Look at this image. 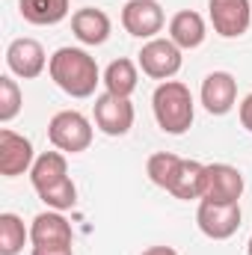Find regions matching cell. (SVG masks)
Listing matches in <instances>:
<instances>
[{"label":"cell","instance_id":"603a6c76","mask_svg":"<svg viewBox=\"0 0 252 255\" xmlns=\"http://www.w3.org/2000/svg\"><path fill=\"white\" fill-rule=\"evenodd\" d=\"M241 125L252 133V92L244 98V104H241Z\"/></svg>","mask_w":252,"mask_h":255},{"label":"cell","instance_id":"d6986e66","mask_svg":"<svg viewBox=\"0 0 252 255\" xmlns=\"http://www.w3.org/2000/svg\"><path fill=\"white\" fill-rule=\"evenodd\" d=\"M139 83V71L130 60H113V63L104 68V86L110 95H119V98H130L133 89Z\"/></svg>","mask_w":252,"mask_h":255},{"label":"cell","instance_id":"5bb4252c","mask_svg":"<svg viewBox=\"0 0 252 255\" xmlns=\"http://www.w3.org/2000/svg\"><path fill=\"white\" fill-rule=\"evenodd\" d=\"M30 241H33V247H71L74 235H71L68 220L60 211H45L33 220Z\"/></svg>","mask_w":252,"mask_h":255},{"label":"cell","instance_id":"ba28073f","mask_svg":"<svg viewBox=\"0 0 252 255\" xmlns=\"http://www.w3.org/2000/svg\"><path fill=\"white\" fill-rule=\"evenodd\" d=\"M208 9H211L214 33H220L223 39H238L250 30L252 21L250 0H208Z\"/></svg>","mask_w":252,"mask_h":255},{"label":"cell","instance_id":"5b68a950","mask_svg":"<svg viewBox=\"0 0 252 255\" xmlns=\"http://www.w3.org/2000/svg\"><path fill=\"white\" fill-rule=\"evenodd\" d=\"M244 196V175L232 163H208L205 181H202V199L199 202H217V205H235Z\"/></svg>","mask_w":252,"mask_h":255},{"label":"cell","instance_id":"2e32d148","mask_svg":"<svg viewBox=\"0 0 252 255\" xmlns=\"http://www.w3.org/2000/svg\"><path fill=\"white\" fill-rule=\"evenodd\" d=\"M71 30L83 45H104L110 39V18L101 9H77L71 15Z\"/></svg>","mask_w":252,"mask_h":255},{"label":"cell","instance_id":"9a60e30c","mask_svg":"<svg viewBox=\"0 0 252 255\" xmlns=\"http://www.w3.org/2000/svg\"><path fill=\"white\" fill-rule=\"evenodd\" d=\"M208 30H205V18L193 9H181L172 15L169 21V39L181 48V51H193L205 42Z\"/></svg>","mask_w":252,"mask_h":255},{"label":"cell","instance_id":"7402d4cb","mask_svg":"<svg viewBox=\"0 0 252 255\" xmlns=\"http://www.w3.org/2000/svg\"><path fill=\"white\" fill-rule=\"evenodd\" d=\"M21 89H18V83L9 77V74H3L0 77V122L6 125V122H12L18 113H21Z\"/></svg>","mask_w":252,"mask_h":255},{"label":"cell","instance_id":"ac0fdd59","mask_svg":"<svg viewBox=\"0 0 252 255\" xmlns=\"http://www.w3.org/2000/svg\"><path fill=\"white\" fill-rule=\"evenodd\" d=\"M24 21L36 24V27H51L60 24L68 15V0H18Z\"/></svg>","mask_w":252,"mask_h":255},{"label":"cell","instance_id":"d4e9b609","mask_svg":"<svg viewBox=\"0 0 252 255\" xmlns=\"http://www.w3.org/2000/svg\"><path fill=\"white\" fill-rule=\"evenodd\" d=\"M142 255H178L172 247H148Z\"/></svg>","mask_w":252,"mask_h":255},{"label":"cell","instance_id":"8fae6325","mask_svg":"<svg viewBox=\"0 0 252 255\" xmlns=\"http://www.w3.org/2000/svg\"><path fill=\"white\" fill-rule=\"evenodd\" d=\"M36 157H33V142L9 128L0 130V175L15 178L24 175L27 169H33Z\"/></svg>","mask_w":252,"mask_h":255},{"label":"cell","instance_id":"cb8c5ba5","mask_svg":"<svg viewBox=\"0 0 252 255\" xmlns=\"http://www.w3.org/2000/svg\"><path fill=\"white\" fill-rule=\"evenodd\" d=\"M33 255H74L71 247H33Z\"/></svg>","mask_w":252,"mask_h":255},{"label":"cell","instance_id":"e0dca14e","mask_svg":"<svg viewBox=\"0 0 252 255\" xmlns=\"http://www.w3.org/2000/svg\"><path fill=\"white\" fill-rule=\"evenodd\" d=\"M202 181H205V163L199 160H178L169 184H166V193H172L175 199H202Z\"/></svg>","mask_w":252,"mask_h":255},{"label":"cell","instance_id":"7a4b0ae2","mask_svg":"<svg viewBox=\"0 0 252 255\" xmlns=\"http://www.w3.org/2000/svg\"><path fill=\"white\" fill-rule=\"evenodd\" d=\"M48 71H51L54 83L71 98H89V95H95V86L104 83L98 74L95 57H89L83 48H60L51 57Z\"/></svg>","mask_w":252,"mask_h":255},{"label":"cell","instance_id":"52a82bcc","mask_svg":"<svg viewBox=\"0 0 252 255\" xmlns=\"http://www.w3.org/2000/svg\"><path fill=\"white\" fill-rule=\"evenodd\" d=\"M139 68L154 80H169L181 71V48L172 39H148L139 51Z\"/></svg>","mask_w":252,"mask_h":255},{"label":"cell","instance_id":"8992f818","mask_svg":"<svg viewBox=\"0 0 252 255\" xmlns=\"http://www.w3.org/2000/svg\"><path fill=\"white\" fill-rule=\"evenodd\" d=\"M199 232L211 241H229L241 229V202L235 205H217V202H199L196 211Z\"/></svg>","mask_w":252,"mask_h":255},{"label":"cell","instance_id":"7c38bea8","mask_svg":"<svg viewBox=\"0 0 252 255\" xmlns=\"http://www.w3.org/2000/svg\"><path fill=\"white\" fill-rule=\"evenodd\" d=\"M202 104L211 116H226L238 101V80L229 71H211L202 80Z\"/></svg>","mask_w":252,"mask_h":255},{"label":"cell","instance_id":"44dd1931","mask_svg":"<svg viewBox=\"0 0 252 255\" xmlns=\"http://www.w3.org/2000/svg\"><path fill=\"white\" fill-rule=\"evenodd\" d=\"M178 154H172V151H157V154H151L148 157V163H145V172H148V178L157 184V187H163L166 190V184H169V178H172V172H175V166H178Z\"/></svg>","mask_w":252,"mask_h":255},{"label":"cell","instance_id":"277c9868","mask_svg":"<svg viewBox=\"0 0 252 255\" xmlns=\"http://www.w3.org/2000/svg\"><path fill=\"white\" fill-rule=\"evenodd\" d=\"M48 139L54 142V148L68 154L86 151L92 145V122L77 110H60L48 122Z\"/></svg>","mask_w":252,"mask_h":255},{"label":"cell","instance_id":"ffe728a7","mask_svg":"<svg viewBox=\"0 0 252 255\" xmlns=\"http://www.w3.org/2000/svg\"><path fill=\"white\" fill-rule=\"evenodd\" d=\"M30 232L24 229L18 214H0V255H18Z\"/></svg>","mask_w":252,"mask_h":255},{"label":"cell","instance_id":"484cf974","mask_svg":"<svg viewBox=\"0 0 252 255\" xmlns=\"http://www.w3.org/2000/svg\"><path fill=\"white\" fill-rule=\"evenodd\" d=\"M247 253H250V255H252V238H250V244H247Z\"/></svg>","mask_w":252,"mask_h":255},{"label":"cell","instance_id":"9c48e42d","mask_svg":"<svg viewBox=\"0 0 252 255\" xmlns=\"http://www.w3.org/2000/svg\"><path fill=\"white\" fill-rule=\"evenodd\" d=\"M122 24L136 39H157L166 18H163V9L157 0H127L122 9Z\"/></svg>","mask_w":252,"mask_h":255},{"label":"cell","instance_id":"4fadbf2b","mask_svg":"<svg viewBox=\"0 0 252 255\" xmlns=\"http://www.w3.org/2000/svg\"><path fill=\"white\" fill-rule=\"evenodd\" d=\"M6 65L12 74L30 80V77H39L48 65V57H45V48L36 42V39H15L6 51Z\"/></svg>","mask_w":252,"mask_h":255},{"label":"cell","instance_id":"3957f363","mask_svg":"<svg viewBox=\"0 0 252 255\" xmlns=\"http://www.w3.org/2000/svg\"><path fill=\"white\" fill-rule=\"evenodd\" d=\"M151 110L160 130L166 133H187L193 125V95L181 80H163L151 95Z\"/></svg>","mask_w":252,"mask_h":255},{"label":"cell","instance_id":"6da1fadb","mask_svg":"<svg viewBox=\"0 0 252 255\" xmlns=\"http://www.w3.org/2000/svg\"><path fill=\"white\" fill-rule=\"evenodd\" d=\"M30 181L51 211H68L77 205V187L68 178V163L63 151H42L30 169Z\"/></svg>","mask_w":252,"mask_h":255},{"label":"cell","instance_id":"30bf717a","mask_svg":"<svg viewBox=\"0 0 252 255\" xmlns=\"http://www.w3.org/2000/svg\"><path fill=\"white\" fill-rule=\"evenodd\" d=\"M95 125L101 128L107 136H125L133 128V104L119 95H98L95 98Z\"/></svg>","mask_w":252,"mask_h":255}]
</instances>
